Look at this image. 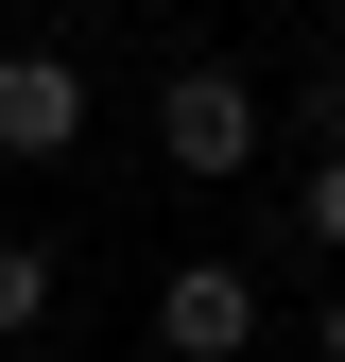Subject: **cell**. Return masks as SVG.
Listing matches in <instances>:
<instances>
[{"label": "cell", "instance_id": "277c9868", "mask_svg": "<svg viewBox=\"0 0 345 362\" xmlns=\"http://www.w3.org/2000/svg\"><path fill=\"white\" fill-rule=\"evenodd\" d=\"M52 242H35V224H0V345H35V328H52Z\"/></svg>", "mask_w": 345, "mask_h": 362}, {"label": "cell", "instance_id": "52a82bcc", "mask_svg": "<svg viewBox=\"0 0 345 362\" xmlns=\"http://www.w3.org/2000/svg\"><path fill=\"white\" fill-rule=\"evenodd\" d=\"M311 362H345V293H328V310H311Z\"/></svg>", "mask_w": 345, "mask_h": 362}, {"label": "cell", "instance_id": "5b68a950", "mask_svg": "<svg viewBox=\"0 0 345 362\" xmlns=\"http://www.w3.org/2000/svg\"><path fill=\"white\" fill-rule=\"evenodd\" d=\"M293 156H345V52H311V86H293Z\"/></svg>", "mask_w": 345, "mask_h": 362}, {"label": "cell", "instance_id": "8992f818", "mask_svg": "<svg viewBox=\"0 0 345 362\" xmlns=\"http://www.w3.org/2000/svg\"><path fill=\"white\" fill-rule=\"evenodd\" d=\"M293 224H311V242L345 259V156H293Z\"/></svg>", "mask_w": 345, "mask_h": 362}, {"label": "cell", "instance_id": "7a4b0ae2", "mask_svg": "<svg viewBox=\"0 0 345 362\" xmlns=\"http://www.w3.org/2000/svg\"><path fill=\"white\" fill-rule=\"evenodd\" d=\"M156 345L172 362H242L259 345V276H242V259H172V276H156Z\"/></svg>", "mask_w": 345, "mask_h": 362}, {"label": "cell", "instance_id": "3957f363", "mask_svg": "<svg viewBox=\"0 0 345 362\" xmlns=\"http://www.w3.org/2000/svg\"><path fill=\"white\" fill-rule=\"evenodd\" d=\"M69 139H86V69L18 35V52H0V156H69Z\"/></svg>", "mask_w": 345, "mask_h": 362}, {"label": "cell", "instance_id": "ba28073f", "mask_svg": "<svg viewBox=\"0 0 345 362\" xmlns=\"http://www.w3.org/2000/svg\"><path fill=\"white\" fill-rule=\"evenodd\" d=\"M328 18H345V0H328Z\"/></svg>", "mask_w": 345, "mask_h": 362}, {"label": "cell", "instance_id": "6da1fadb", "mask_svg": "<svg viewBox=\"0 0 345 362\" xmlns=\"http://www.w3.org/2000/svg\"><path fill=\"white\" fill-rule=\"evenodd\" d=\"M156 156H172V173H242V156H259V86L207 69V52L156 69Z\"/></svg>", "mask_w": 345, "mask_h": 362}]
</instances>
